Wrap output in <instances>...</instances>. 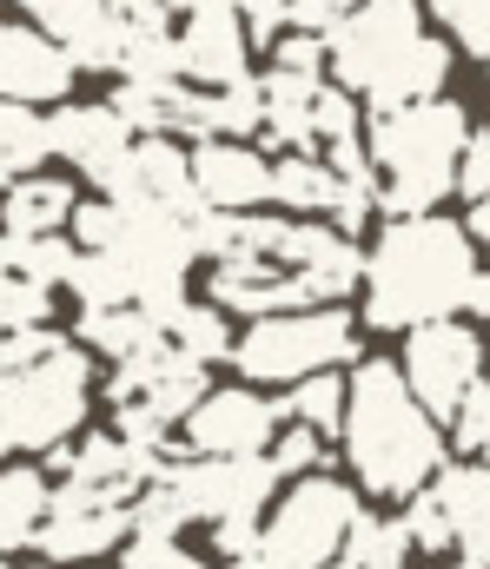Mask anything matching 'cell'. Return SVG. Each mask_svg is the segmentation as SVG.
<instances>
[{"label":"cell","instance_id":"1","mask_svg":"<svg viewBox=\"0 0 490 569\" xmlns=\"http://www.w3.org/2000/svg\"><path fill=\"white\" fill-rule=\"evenodd\" d=\"M484 279L478 239L438 212L424 219H391L378 246L364 252V318L378 331H418L471 305Z\"/></svg>","mask_w":490,"mask_h":569},{"label":"cell","instance_id":"2","mask_svg":"<svg viewBox=\"0 0 490 569\" xmlns=\"http://www.w3.org/2000/svg\"><path fill=\"white\" fill-rule=\"evenodd\" d=\"M344 463L371 497L411 503L438 483L444 470V430L438 418L411 398L404 365L398 358H364L351 371V398H344Z\"/></svg>","mask_w":490,"mask_h":569},{"label":"cell","instance_id":"3","mask_svg":"<svg viewBox=\"0 0 490 569\" xmlns=\"http://www.w3.org/2000/svg\"><path fill=\"white\" fill-rule=\"evenodd\" d=\"M331 73L344 93H364L378 113L438 100L451 73V47L424 33L418 0H364L331 27Z\"/></svg>","mask_w":490,"mask_h":569},{"label":"cell","instance_id":"4","mask_svg":"<svg viewBox=\"0 0 490 569\" xmlns=\"http://www.w3.org/2000/svg\"><path fill=\"white\" fill-rule=\"evenodd\" d=\"M464 146H471V120H464L458 100H418V107L378 113L371 166L384 179V212L391 219H424L458 186Z\"/></svg>","mask_w":490,"mask_h":569},{"label":"cell","instance_id":"5","mask_svg":"<svg viewBox=\"0 0 490 569\" xmlns=\"http://www.w3.org/2000/svg\"><path fill=\"white\" fill-rule=\"evenodd\" d=\"M87 391H93L87 351L67 338L27 371H0V457H13V450L53 457L87 418Z\"/></svg>","mask_w":490,"mask_h":569},{"label":"cell","instance_id":"6","mask_svg":"<svg viewBox=\"0 0 490 569\" xmlns=\"http://www.w3.org/2000/svg\"><path fill=\"white\" fill-rule=\"evenodd\" d=\"M358 517H364L358 510V490L344 477L312 470V477H299L272 503V517L259 530V550L239 569H331L344 557V537H351Z\"/></svg>","mask_w":490,"mask_h":569},{"label":"cell","instance_id":"7","mask_svg":"<svg viewBox=\"0 0 490 569\" xmlns=\"http://www.w3.org/2000/svg\"><path fill=\"white\" fill-rule=\"evenodd\" d=\"M344 358H358V331H351V311L338 305L252 318L246 338L232 345V365L252 385H306L319 371H338Z\"/></svg>","mask_w":490,"mask_h":569},{"label":"cell","instance_id":"8","mask_svg":"<svg viewBox=\"0 0 490 569\" xmlns=\"http://www.w3.org/2000/svg\"><path fill=\"white\" fill-rule=\"evenodd\" d=\"M484 338L464 325V318H438V325H418L411 338H404V385H411V398L431 411V418H444L451 425V411L464 405V391L471 385H484L490 365H484Z\"/></svg>","mask_w":490,"mask_h":569},{"label":"cell","instance_id":"9","mask_svg":"<svg viewBox=\"0 0 490 569\" xmlns=\"http://www.w3.org/2000/svg\"><path fill=\"white\" fill-rule=\"evenodd\" d=\"M166 483L179 490L186 517H206V523H259L272 490H279V463L272 457H192V463H172Z\"/></svg>","mask_w":490,"mask_h":569},{"label":"cell","instance_id":"10","mask_svg":"<svg viewBox=\"0 0 490 569\" xmlns=\"http://www.w3.org/2000/svg\"><path fill=\"white\" fill-rule=\"evenodd\" d=\"M279 425H286V405L232 385V391H206L179 430H186L192 457H266L279 443Z\"/></svg>","mask_w":490,"mask_h":569},{"label":"cell","instance_id":"11","mask_svg":"<svg viewBox=\"0 0 490 569\" xmlns=\"http://www.w3.org/2000/svg\"><path fill=\"white\" fill-rule=\"evenodd\" d=\"M127 530H133V503H120L107 490H87V483H60L53 510L40 523V550H47V563H93Z\"/></svg>","mask_w":490,"mask_h":569},{"label":"cell","instance_id":"12","mask_svg":"<svg viewBox=\"0 0 490 569\" xmlns=\"http://www.w3.org/2000/svg\"><path fill=\"white\" fill-rule=\"evenodd\" d=\"M20 13L47 40H60L73 67H87V73H120L127 67V47L133 40H127L113 0H20Z\"/></svg>","mask_w":490,"mask_h":569},{"label":"cell","instance_id":"13","mask_svg":"<svg viewBox=\"0 0 490 569\" xmlns=\"http://www.w3.org/2000/svg\"><path fill=\"white\" fill-rule=\"evenodd\" d=\"M47 133H53V152H60L73 172H87L100 192L120 179V166H127L133 146H140V133H133L113 107H73V100L47 120Z\"/></svg>","mask_w":490,"mask_h":569},{"label":"cell","instance_id":"14","mask_svg":"<svg viewBox=\"0 0 490 569\" xmlns=\"http://www.w3.org/2000/svg\"><path fill=\"white\" fill-rule=\"evenodd\" d=\"M73 60L60 40H47L33 20H7L0 27V100L40 107V100H67L73 93Z\"/></svg>","mask_w":490,"mask_h":569},{"label":"cell","instance_id":"15","mask_svg":"<svg viewBox=\"0 0 490 569\" xmlns=\"http://www.w3.org/2000/svg\"><path fill=\"white\" fill-rule=\"evenodd\" d=\"M179 80H199L212 93L252 80L246 73V20H239V7L186 13V27H179Z\"/></svg>","mask_w":490,"mask_h":569},{"label":"cell","instance_id":"16","mask_svg":"<svg viewBox=\"0 0 490 569\" xmlns=\"http://www.w3.org/2000/svg\"><path fill=\"white\" fill-rule=\"evenodd\" d=\"M192 186L212 212H252L272 206V166L252 140H199L192 146Z\"/></svg>","mask_w":490,"mask_h":569},{"label":"cell","instance_id":"17","mask_svg":"<svg viewBox=\"0 0 490 569\" xmlns=\"http://www.w3.org/2000/svg\"><path fill=\"white\" fill-rule=\"evenodd\" d=\"M107 199H120V206H166V212H179V219H192L206 199H199V186H192V152L172 140H140L133 146V159L120 166V179L107 186Z\"/></svg>","mask_w":490,"mask_h":569},{"label":"cell","instance_id":"18","mask_svg":"<svg viewBox=\"0 0 490 569\" xmlns=\"http://www.w3.org/2000/svg\"><path fill=\"white\" fill-rule=\"evenodd\" d=\"M73 212H80V192L47 172L7 186V199H0V226L13 239H60V226H73Z\"/></svg>","mask_w":490,"mask_h":569},{"label":"cell","instance_id":"19","mask_svg":"<svg viewBox=\"0 0 490 569\" xmlns=\"http://www.w3.org/2000/svg\"><path fill=\"white\" fill-rule=\"evenodd\" d=\"M319 87L326 80H306V73H286V67H272L266 80H259V100H266V140L272 146H319L312 133V107H319Z\"/></svg>","mask_w":490,"mask_h":569},{"label":"cell","instance_id":"20","mask_svg":"<svg viewBox=\"0 0 490 569\" xmlns=\"http://www.w3.org/2000/svg\"><path fill=\"white\" fill-rule=\"evenodd\" d=\"M186 107H192V87H179V80H120V93H113V113L140 140L186 133Z\"/></svg>","mask_w":490,"mask_h":569},{"label":"cell","instance_id":"21","mask_svg":"<svg viewBox=\"0 0 490 569\" xmlns=\"http://www.w3.org/2000/svg\"><path fill=\"white\" fill-rule=\"evenodd\" d=\"M80 338H87L93 351H107L113 365H133V358H147V351L172 345V338L160 331V318H153V311H140V305H107V311H80Z\"/></svg>","mask_w":490,"mask_h":569},{"label":"cell","instance_id":"22","mask_svg":"<svg viewBox=\"0 0 490 569\" xmlns=\"http://www.w3.org/2000/svg\"><path fill=\"white\" fill-rule=\"evenodd\" d=\"M47 510H53V490H47V477H40L33 463L0 470V557H13V550L40 543Z\"/></svg>","mask_w":490,"mask_h":569},{"label":"cell","instance_id":"23","mask_svg":"<svg viewBox=\"0 0 490 569\" xmlns=\"http://www.w3.org/2000/svg\"><path fill=\"white\" fill-rule=\"evenodd\" d=\"M53 152V133L33 107L20 100H0V186H20L40 172V159Z\"/></svg>","mask_w":490,"mask_h":569},{"label":"cell","instance_id":"24","mask_svg":"<svg viewBox=\"0 0 490 569\" xmlns=\"http://www.w3.org/2000/svg\"><path fill=\"white\" fill-rule=\"evenodd\" d=\"M411 523L404 517H358L351 537H344V557L338 569H404L411 563Z\"/></svg>","mask_w":490,"mask_h":569},{"label":"cell","instance_id":"25","mask_svg":"<svg viewBox=\"0 0 490 569\" xmlns=\"http://www.w3.org/2000/svg\"><path fill=\"white\" fill-rule=\"evenodd\" d=\"M166 338H172V351H186L192 365H219V358H232V331H226V311L219 305H172L166 311Z\"/></svg>","mask_w":490,"mask_h":569},{"label":"cell","instance_id":"26","mask_svg":"<svg viewBox=\"0 0 490 569\" xmlns=\"http://www.w3.org/2000/svg\"><path fill=\"white\" fill-rule=\"evenodd\" d=\"M338 199V172L331 159H312V152H286L272 166V206H292V212H331Z\"/></svg>","mask_w":490,"mask_h":569},{"label":"cell","instance_id":"27","mask_svg":"<svg viewBox=\"0 0 490 569\" xmlns=\"http://www.w3.org/2000/svg\"><path fill=\"white\" fill-rule=\"evenodd\" d=\"M73 259H80V246L73 239H0V272H20L27 284H67L73 279Z\"/></svg>","mask_w":490,"mask_h":569},{"label":"cell","instance_id":"28","mask_svg":"<svg viewBox=\"0 0 490 569\" xmlns=\"http://www.w3.org/2000/svg\"><path fill=\"white\" fill-rule=\"evenodd\" d=\"M344 398H351V378H338V371H319V378H306V385H292V398H286V418L306 430H344Z\"/></svg>","mask_w":490,"mask_h":569},{"label":"cell","instance_id":"29","mask_svg":"<svg viewBox=\"0 0 490 569\" xmlns=\"http://www.w3.org/2000/svg\"><path fill=\"white\" fill-rule=\"evenodd\" d=\"M67 291L80 298V311H107V305H133V284L120 272V259L113 252H80L73 259V279Z\"/></svg>","mask_w":490,"mask_h":569},{"label":"cell","instance_id":"30","mask_svg":"<svg viewBox=\"0 0 490 569\" xmlns=\"http://www.w3.org/2000/svg\"><path fill=\"white\" fill-rule=\"evenodd\" d=\"M47 325V284H27L20 272H0V338Z\"/></svg>","mask_w":490,"mask_h":569},{"label":"cell","instance_id":"31","mask_svg":"<svg viewBox=\"0 0 490 569\" xmlns=\"http://www.w3.org/2000/svg\"><path fill=\"white\" fill-rule=\"evenodd\" d=\"M431 13L458 33V47H464V53L490 60V0H431Z\"/></svg>","mask_w":490,"mask_h":569},{"label":"cell","instance_id":"32","mask_svg":"<svg viewBox=\"0 0 490 569\" xmlns=\"http://www.w3.org/2000/svg\"><path fill=\"white\" fill-rule=\"evenodd\" d=\"M312 133H319V146H344L358 140V100L344 93V87H319V107H312Z\"/></svg>","mask_w":490,"mask_h":569},{"label":"cell","instance_id":"33","mask_svg":"<svg viewBox=\"0 0 490 569\" xmlns=\"http://www.w3.org/2000/svg\"><path fill=\"white\" fill-rule=\"evenodd\" d=\"M266 457L279 463V477H312V470H326V437L306 430V425H292V430H279V443H272Z\"/></svg>","mask_w":490,"mask_h":569},{"label":"cell","instance_id":"34","mask_svg":"<svg viewBox=\"0 0 490 569\" xmlns=\"http://www.w3.org/2000/svg\"><path fill=\"white\" fill-rule=\"evenodd\" d=\"M451 437H458V450H471V457H484L490 450V378L484 385H471L464 405L451 411Z\"/></svg>","mask_w":490,"mask_h":569},{"label":"cell","instance_id":"35","mask_svg":"<svg viewBox=\"0 0 490 569\" xmlns=\"http://www.w3.org/2000/svg\"><path fill=\"white\" fill-rule=\"evenodd\" d=\"M127 569H206L192 550H179V537H133Z\"/></svg>","mask_w":490,"mask_h":569},{"label":"cell","instance_id":"36","mask_svg":"<svg viewBox=\"0 0 490 569\" xmlns=\"http://www.w3.org/2000/svg\"><path fill=\"white\" fill-rule=\"evenodd\" d=\"M279 67H286V73L319 80V73L331 67V47L319 40V33H286V40H279Z\"/></svg>","mask_w":490,"mask_h":569},{"label":"cell","instance_id":"37","mask_svg":"<svg viewBox=\"0 0 490 569\" xmlns=\"http://www.w3.org/2000/svg\"><path fill=\"white\" fill-rule=\"evenodd\" d=\"M458 192L478 206V199H490V133H471V146H464V159H458Z\"/></svg>","mask_w":490,"mask_h":569},{"label":"cell","instance_id":"38","mask_svg":"<svg viewBox=\"0 0 490 569\" xmlns=\"http://www.w3.org/2000/svg\"><path fill=\"white\" fill-rule=\"evenodd\" d=\"M239 13H246V33L272 40V33L292 20V0H239Z\"/></svg>","mask_w":490,"mask_h":569},{"label":"cell","instance_id":"39","mask_svg":"<svg viewBox=\"0 0 490 569\" xmlns=\"http://www.w3.org/2000/svg\"><path fill=\"white\" fill-rule=\"evenodd\" d=\"M464 232H471V239L490 252V199H478V206H471V226H464Z\"/></svg>","mask_w":490,"mask_h":569},{"label":"cell","instance_id":"40","mask_svg":"<svg viewBox=\"0 0 490 569\" xmlns=\"http://www.w3.org/2000/svg\"><path fill=\"white\" fill-rule=\"evenodd\" d=\"M464 311H478V318H490V272L478 279V291H471V305H464Z\"/></svg>","mask_w":490,"mask_h":569},{"label":"cell","instance_id":"41","mask_svg":"<svg viewBox=\"0 0 490 569\" xmlns=\"http://www.w3.org/2000/svg\"><path fill=\"white\" fill-rule=\"evenodd\" d=\"M166 7H186V13H206V7H239V0H166Z\"/></svg>","mask_w":490,"mask_h":569},{"label":"cell","instance_id":"42","mask_svg":"<svg viewBox=\"0 0 490 569\" xmlns=\"http://www.w3.org/2000/svg\"><path fill=\"white\" fill-rule=\"evenodd\" d=\"M0 569H13V563H0Z\"/></svg>","mask_w":490,"mask_h":569},{"label":"cell","instance_id":"43","mask_svg":"<svg viewBox=\"0 0 490 569\" xmlns=\"http://www.w3.org/2000/svg\"><path fill=\"white\" fill-rule=\"evenodd\" d=\"M484 67H490V60H484Z\"/></svg>","mask_w":490,"mask_h":569},{"label":"cell","instance_id":"44","mask_svg":"<svg viewBox=\"0 0 490 569\" xmlns=\"http://www.w3.org/2000/svg\"><path fill=\"white\" fill-rule=\"evenodd\" d=\"M232 569H239V563H232Z\"/></svg>","mask_w":490,"mask_h":569}]
</instances>
